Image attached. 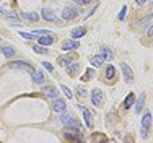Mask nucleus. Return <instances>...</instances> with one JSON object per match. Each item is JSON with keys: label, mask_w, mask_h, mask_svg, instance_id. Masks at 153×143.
<instances>
[{"label": "nucleus", "mask_w": 153, "mask_h": 143, "mask_svg": "<svg viewBox=\"0 0 153 143\" xmlns=\"http://www.w3.org/2000/svg\"><path fill=\"white\" fill-rule=\"evenodd\" d=\"M80 15V12L74 7H65L64 10H62V18L64 20H75L76 16Z\"/></svg>", "instance_id": "obj_1"}, {"label": "nucleus", "mask_w": 153, "mask_h": 143, "mask_svg": "<svg viewBox=\"0 0 153 143\" xmlns=\"http://www.w3.org/2000/svg\"><path fill=\"white\" fill-rule=\"evenodd\" d=\"M60 122L64 124L65 127H80V122H78V120H76L74 116H68V114L60 116Z\"/></svg>", "instance_id": "obj_2"}, {"label": "nucleus", "mask_w": 153, "mask_h": 143, "mask_svg": "<svg viewBox=\"0 0 153 143\" xmlns=\"http://www.w3.org/2000/svg\"><path fill=\"white\" fill-rule=\"evenodd\" d=\"M8 67H12V68H25V70H28L30 73H33V72H34V68H33V65H31V64H28V62H23V60L10 62V64H8Z\"/></svg>", "instance_id": "obj_3"}, {"label": "nucleus", "mask_w": 153, "mask_h": 143, "mask_svg": "<svg viewBox=\"0 0 153 143\" xmlns=\"http://www.w3.org/2000/svg\"><path fill=\"white\" fill-rule=\"evenodd\" d=\"M121 70H122V75H124V80H126V83H132L134 82V72L130 70V67L127 64H121Z\"/></svg>", "instance_id": "obj_4"}, {"label": "nucleus", "mask_w": 153, "mask_h": 143, "mask_svg": "<svg viewBox=\"0 0 153 143\" xmlns=\"http://www.w3.org/2000/svg\"><path fill=\"white\" fill-rule=\"evenodd\" d=\"M104 99V94L101 90H93L91 91V102L93 106H101V102Z\"/></svg>", "instance_id": "obj_5"}, {"label": "nucleus", "mask_w": 153, "mask_h": 143, "mask_svg": "<svg viewBox=\"0 0 153 143\" xmlns=\"http://www.w3.org/2000/svg\"><path fill=\"white\" fill-rule=\"evenodd\" d=\"M67 109V104H65L64 99H59V98H54V102H52V111L54 112H64Z\"/></svg>", "instance_id": "obj_6"}, {"label": "nucleus", "mask_w": 153, "mask_h": 143, "mask_svg": "<svg viewBox=\"0 0 153 143\" xmlns=\"http://www.w3.org/2000/svg\"><path fill=\"white\" fill-rule=\"evenodd\" d=\"M42 20H46V21H49V23H54V21H57V16H56V13L52 12V10H49V8H42Z\"/></svg>", "instance_id": "obj_7"}, {"label": "nucleus", "mask_w": 153, "mask_h": 143, "mask_svg": "<svg viewBox=\"0 0 153 143\" xmlns=\"http://www.w3.org/2000/svg\"><path fill=\"white\" fill-rule=\"evenodd\" d=\"M42 93L46 94L47 98H57V94H59V91L56 90V86H42Z\"/></svg>", "instance_id": "obj_8"}, {"label": "nucleus", "mask_w": 153, "mask_h": 143, "mask_svg": "<svg viewBox=\"0 0 153 143\" xmlns=\"http://www.w3.org/2000/svg\"><path fill=\"white\" fill-rule=\"evenodd\" d=\"M78 47H80V42L75 41V39H72V41H67V42L62 44V49H64V50H75V49H78Z\"/></svg>", "instance_id": "obj_9"}, {"label": "nucleus", "mask_w": 153, "mask_h": 143, "mask_svg": "<svg viewBox=\"0 0 153 143\" xmlns=\"http://www.w3.org/2000/svg\"><path fill=\"white\" fill-rule=\"evenodd\" d=\"M78 107H80V111L83 112V119H85L86 127H91L93 122H91V114H90V111H88L86 107H83V106H78Z\"/></svg>", "instance_id": "obj_10"}, {"label": "nucleus", "mask_w": 153, "mask_h": 143, "mask_svg": "<svg viewBox=\"0 0 153 143\" xmlns=\"http://www.w3.org/2000/svg\"><path fill=\"white\" fill-rule=\"evenodd\" d=\"M150 125H152V114L147 111L143 114V117H142V127H143L145 130H148V129H150Z\"/></svg>", "instance_id": "obj_11"}, {"label": "nucleus", "mask_w": 153, "mask_h": 143, "mask_svg": "<svg viewBox=\"0 0 153 143\" xmlns=\"http://www.w3.org/2000/svg\"><path fill=\"white\" fill-rule=\"evenodd\" d=\"M38 42L41 44V46H46L47 47V46H51V44L54 42V38H52V36H49V34H42L41 38L38 39Z\"/></svg>", "instance_id": "obj_12"}, {"label": "nucleus", "mask_w": 153, "mask_h": 143, "mask_svg": "<svg viewBox=\"0 0 153 143\" xmlns=\"http://www.w3.org/2000/svg\"><path fill=\"white\" fill-rule=\"evenodd\" d=\"M78 72H80V65L78 64H74V62H72L70 65H67V75L68 76H75Z\"/></svg>", "instance_id": "obj_13"}, {"label": "nucleus", "mask_w": 153, "mask_h": 143, "mask_svg": "<svg viewBox=\"0 0 153 143\" xmlns=\"http://www.w3.org/2000/svg\"><path fill=\"white\" fill-rule=\"evenodd\" d=\"M145 99H147V96H145V93H142L140 96H138L137 102H135V112H142V109H143V106H145Z\"/></svg>", "instance_id": "obj_14"}, {"label": "nucleus", "mask_w": 153, "mask_h": 143, "mask_svg": "<svg viewBox=\"0 0 153 143\" xmlns=\"http://www.w3.org/2000/svg\"><path fill=\"white\" fill-rule=\"evenodd\" d=\"M86 34V29L85 28H75V29H72V38L74 39H78V38H83V36Z\"/></svg>", "instance_id": "obj_15"}, {"label": "nucleus", "mask_w": 153, "mask_h": 143, "mask_svg": "<svg viewBox=\"0 0 153 143\" xmlns=\"http://www.w3.org/2000/svg\"><path fill=\"white\" fill-rule=\"evenodd\" d=\"M0 49H2V52H3V56H5V57H13L16 54L15 49H13L12 46H2Z\"/></svg>", "instance_id": "obj_16"}, {"label": "nucleus", "mask_w": 153, "mask_h": 143, "mask_svg": "<svg viewBox=\"0 0 153 143\" xmlns=\"http://www.w3.org/2000/svg\"><path fill=\"white\" fill-rule=\"evenodd\" d=\"M31 75H33V80H34V83H38V85H42V82H44V75H42V72H33L31 73Z\"/></svg>", "instance_id": "obj_17"}, {"label": "nucleus", "mask_w": 153, "mask_h": 143, "mask_svg": "<svg viewBox=\"0 0 153 143\" xmlns=\"http://www.w3.org/2000/svg\"><path fill=\"white\" fill-rule=\"evenodd\" d=\"M103 62H104V57L103 56H94V57H91V65H93L94 68L101 67V65H103Z\"/></svg>", "instance_id": "obj_18"}, {"label": "nucleus", "mask_w": 153, "mask_h": 143, "mask_svg": "<svg viewBox=\"0 0 153 143\" xmlns=\"http://www.w3.org/2000/svg\"><path fill=\"white\" fill-rule=\"evenodd\" d=\"M134 102H135V96H134V93H130L129 96L126 98V101H124V107H126V109L132 107V106H134Z\"/></svg>", "instance_id": "obj_19"}, {"label": "nucleus", "mask_w": 153, "mask_h": 143, "mask_svg": "<svg viewBox=\"0 0 153 143\" xmlns=\"http://www.w3.org/2000/svg\"><path fill=\"white\" fill-rule=\"evenodd\" d=\"M23 16L26 18L28 21H39V18H41V15H39V13H36V12H31V13H25Z\"/></svg>", "instance_id": "obj_20"}, {"label": "nucleus", "mask_w": 153, "mask_h": 143, "mask_svg": "<svg viewBox=\"0 0 153 143\" xmlns=\"http://www.w3.org/2000/svg\"><path fill=\"white\" fill-rule=\"evenodd\" d=\"M33 49H34V52H38V54H42V56H47V49H46V46H41V44H38V46H33Z\"/></svg>", "instance_id": "obj_21"}, {"label": "nucleus", "mask_w": 153, "mask_h": 143, "mask_svg": "<svg viewBox=\"0 0 153 143\" xmlns=\"http://www.w3.org/2000/svg\"><path fill=\"white\" fill-rule=\"evenodd\" d=\"M114 75H116V68L112 67V65H108V68H106V78L108 80H112V78H114Z\"/></svg>", "instance_id": "obj_22"}, {"label": "nucleus", "mask_w": 153, "mask_h": 143, "mask_svg": "<svg viewBox=\"0 0 153 143\" xmlns=\"http://www.w3.org/2000/svg\"><path fill=\"white\" fill-rule=\"evenodd\" d=\"M101 56H103L104 59H108V60H111L112 57V52H111V49H108V47H103V49H101Z\"/></svg>", "instance_id": "obj_23"}, {"label": "nucleus", "mask_w": 153, "mask_h": 143, "mask_svg": "<svg viewBox=\"0 0 153 143\" xmlns=\"http://www.w3.org/2000/svg\"><path fill=\"white\" fill-rule=\"evenodd\" d=\"M7 16L10 18V21H12V23H16V24L21 23V18H20V15H18V13H10V15H7Z\"/></svg>", "instance_id": "obj_24"}, {"label": "nucleus", "mask_w": 153, "mask_h": 143, "mask_svg": "<svg viewBox=\"0 0 153 143\" xmlns=\"http://www.w3.org/2000/svg\"><path fill=\"white\" fill-rule=\"evenodd\" d=\"M59 64L62 65V67H67V65H70V64H72V57H68V56L60 57V59H59Z\"/></svg>", "instance_id": "obj_25"}, {"label": "nucleus", "mask_w": 153, "mask_h": 143, "mask_svg": "<svg viewBox=\"0 0 153 143\" xmlns=\"http://www.w3.org/2000/svg\"><path fill=\"white\" fill-rule=\"evenodd\" d=\"M93 73H94L93 68H88V70L85 72V75H83V78H82V80H83V82H88V80L93 76Z\"/></svg>", "instance_id": "obj_26"}, {"label": "nucleus", "mask_w": 153, "mask_h": 143, "mask_svg": "<svg viewBox=\"0 0 153 143\" xmlns=\"http://www.w3.org/2000/svg\"><path fill=\"white\" fill-rule=\"evenodd\" d=\"M60 90L64 91V94L68 98V99H70V98H72V91H70V88H68V86H65V85H62V86H60Z\"/></svg>", "instance_id": "obj_27"}, {"label": "nucleus", "mask_w": 153, "mask_h": 143, "mask_svg": "<svg viewBox=\"0 0 153 143\" xmlns=\"http://www.w3.org/2000/svg\"><path fill=\"white\" fill-rule=\"evenodd\" d=\"M20 34L23 36L25 39H34V34H33V33H26V31H20Z\"/></svg>", "instance_id": "obj_28"}, {"label": "nucleus", "mask_w": 153, "mask_h": 143, "mask_svg": "<svg viewBox=\"0 0 153 143\" xmlns=\"http://www.w3.org/2000/svg\"><path fill=\"white\" fill-rule=\"evenodd\" d=\"M126 12H127V7L124 5L122 8H121V13H119V20H121V21L124 20V18H126Z\"/></svg>", "instance_id": "obj_29"}, {"label": "nucleus", "mask_w": 153, "mask_h": 143, "mask_svg": "<svg viewBox=\"0 0 153 143\" xmlns=\"http://www.w3.org/2000/svg\"><path fill=\"white\" fill-rule=\"evenodd\" d=\"M42 67H46V70H47V72H51V73L54 72V67L49 64V62H44V64H42Z\"/></svg>", "instance_id": "obj_30"}, {"label": "nucleus", "mask_w": 153, "mask_h": 143, "mask_svg": "<svg viewBox=\"0 0 153 143\" xmlns=\"http://www.w3.org/2000/svg\"><path fill=\"white\" fill-rule=\"evenodd\" d=\"M76 93H78V96H85L86 90H85V88H82V86H78V88H76Z\"/></svg>", "instance_id": "obj_31"}, {"label": "nucleus", "mask_w": 153, "mask_h": 143, "mask_svg": "<svg viewBox=\"0 0 153 143\" xmlns=\"http://www.w3.org/2000/svg\"><path fill=\"white\" fill-rule=\"evenodd\" d=\"M34 34L42 36V34H49V31H46V29H36V31H34Z\"/></svg>", "instance_id": "obj_32"}, {"label": "nucleus", "mask_w": 153, "mask_h": 143, "mask_svg": "<svg viewBox=\"0 0 153 143\" xmlns=\"http://www.w3.org/2000/svg\"><path fill=\"white\" fill-rule=\"evenodd\" d=\"M78 5H88V3H91V0H75Z\"/></svg>", "instance_id": "obj_33"}, {"label": "nucleus", "mask_w": 153, "mask_h": 143, "mask_svg": "<svg viewBox=\"0 0 153 143\" xmlns=\"http://www.w3.org/2000/svg\"><path fill=\"white\" fill-rule=\"evenodd\" d=\"M147 34H148V36H153V24L150 26V29H148V31H147Z\"/></svg>", "instance_id": "obj_34"}, {"label": "nucleus", "mask_w": 153, "mask_h": 143, "mask_svg": "<svg viewBox=\"0 0 153 143\" xmlns=\"http://www.w3.org/2000/svg\"><path fill=\"white\" fill-rule=\"evenodd\" d=\"M135 2L138 3V5H143V3H145V2H147V0H135Z\"/></svg>", "instance_id": "obj_35"}, {"label": "nucleus", "mask_w": 153, "mask_h": 143, "mask_svg": "<svg viewBox=\"0 0 153 143\" xmlns=\"http://www.w3.org/2000/svg\"><path fill=\"white\" fill-rule=\"evenodd\" d=\"M0 13H2V15H5V16H7V12H5L3 8H0Z\"/></svg>", "instance_id": "obj_36"}]
</instances>
